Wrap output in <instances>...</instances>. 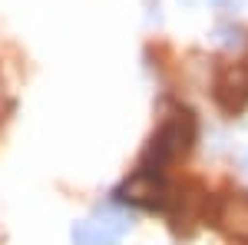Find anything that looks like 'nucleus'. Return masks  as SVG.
Masks as SVG:
<instances>
[{"mask_svg":"<svg viewBox=\"0 0 248 245\" xmlns=\"http://www.w3.org/2000/svg\"><path fill=\"white\" fill-rule=\"evenodd\" d=\"M192 143H195V116H192L189 110H182V106H175V110L162 119V126L155 130V136L149 139V149H146V156H142L139 166L166 172L169 163L182 159V156L192 149Z\"/></svg>","mask_w":248,"mask_h":245,"instance_id":"1","label":"nucleus"},{"mask_svg":"<svg viewBox=\"0 0 248 245\" xmlns=\"http://www.w3.org/2000/svg\"><path fill=\"white\" fill-rule=\"evenodd\" d=\"M129 232H133V215L106 206L96 209L86 219H79L70 232V239H73V245H119Z\"/></svg>","mask_w":248,"mask_h":245,"instance_id":"2","label":"nucleus"},{"mask_svg":"<svg viewBox=\"0 0 248 245\" xmlns=\"http://www.w3.org/2000/svg\"><path fill=\"white\" fill-rule=\"evenodd\" d=\"M116 199L129 202L139 209H169L172 202V189L166 186L162 172L149 169V166H139V169L116 189Z\"/></svg>","mask_w":248,"mask_h":245,"instance_id":"3","label":"nucleus"},{"mask_svg":"<svg viewBox=\"0 0 248 245\" xmlns=\"http://www.w3.org/2000/svg\"><path fill=\"white\" fill-rule=\"evenodd\" d=\"M212 99L225 116H238L248 106V63H222L212 80Z\"/></svg>","mask_w":248,"mask_h":245,"instance_id":"4","label":"nucleus"},{"mask_svg":"<svg viewBox=\"0 0 248 245\" xmlns=\"http://www.w3.org/2000/svg\"><path fill=\"white\" fill-rule=\"evenodd\" d=\"M212 226L232 242H248V192H225L209 209Z\"/></svg>","mask_w":248,"mask_h":245,"instance_id":"5","label":"nucleus"}]
</instances>
